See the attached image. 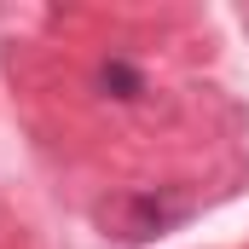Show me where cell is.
<instances>
[{
    "label": "cell",
    "instance_id": "7a4b0ae2",
    "mask_svg": "<svg viewBox=\"0 0 249 249\" xmlns=\"http://www.w3.org/2000/svg\"><path fill=\"white\" fill-rule=\"evenodd\" d=\"M99 87H105L110 99H139V93H145V75H139L127 58H105L99 64Z\"/></svg>",
    "mask_w": 249,
    "mask_h": 249
},
{
    "label": "cell",
    "instance_id": "6da1fadb",
    "mask_svg": "<svg viewBox=\"0 0 249 249\" xmlns=\"http://www.w3.org/2000/svg\"><path fill=\"white\" fill-rule=\"evenodd\" d=\"M174 220H186V203H157V197H133L127 203V226L122 238H151V232H162V226H174Z\"/></svg>",
    "mask_w": 249,
    "mask_h": 249
}]
</instances>
